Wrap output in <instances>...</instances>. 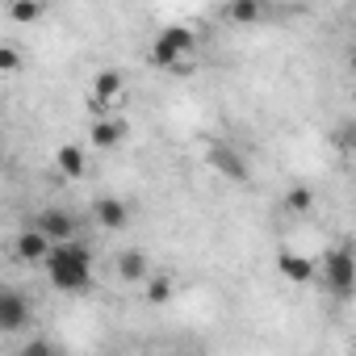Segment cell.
Instances as JSON below:
<instances>
[{"label":"cell","instance_id":"2e32d148","mask_svg":"<svg viewBox=\"0 0 356 356\" xmlns=\"http://www.w3.org/2000/svg\"><path fill=\"white\" fill-rule=\"evenodd\" d=\"M172 298V277H151V285H147V302H168Z\"/></svg>","mask_w":356,"mask_h":356},{"label":"cell","instance_id":"52a82bcc","mask_svg":"<svg viewBox=\"0 0 356 356\" xmlns=\"http://www.w3.org/2000/svg\"><path fill=\"white\" fill-rule=\"evenodd\" d=\"M210 163H214V168H218V172L227 176V181H239V185L248 181V176H252V168H248V159H243V155H239L235 147H214V155H210Z\"/></svg>","mask_w":356,"mask_h":356},{"label":"cell","instance_id":"9c48e42d","mask_svg":"<svg viewBox=\"0 0 356 356\" xmlns=\"http://www.w3.org/2000/svg\"><path fill=\"white\" fill-rule=\"evenodd\" d=\"M277 268H281L285 281H298V285H306V281L318 273L314 260H310V256H298V252H281V256H277Z\"/></svg>","mask_w":356,"mask_h":356},{"label":"cell","instance_id":"5bb4252c","mask_svg":"<svg viewBox=\"0 0 356 356\" xmlns=\"http://www.w3.org/2000/svg\"><path fill=\"white\" fill-rule=\"evenodd\" d=\"M55 163H59V172L63 176H84V151L80 147H59V155H55Z\"/></svg>","mask_w":356,"mask_h":356},{"label":"cell","instance_id":"ba28073f","mask_svg":"<svg viewBox=\"0 0 356 356\" xmlns=\"http://www.w3.org/2000/svg\"><path fill=\"white\" fill-rule=\"evenodd\" d=\"M92 214H97V222H101L105 231H122V227L130 222V210H126V202H122V197H97Z\"/></svg>","mask_w":356,"mask_h":356},{"label":"cell","instance_id":"3957f363","mask_svg":"<svg viewBox=\"0 0 356 356\" xmlns=\"http://www.w3.org/2000/svg\"><path fill=\"white\" fill-rule=\"evenodd\" d=\"M323 285L331 298H352L356 293V256L348 248H331L323 256Z\"/></svg>","mask_w":356,"mask_h":356},{"label":"cell","instance_id":"ac0fdd59","mask_svg":"<svg viewBox=\"0 0 356 356\" xmlns=\"http://www.w3.org/2000/svg\"><path fill=\"white\" fill-rule=\"evenodd\" d=\"M17 356H59V352H55V343H51V339H26Z\"/></svg>","mask_w":356,"mask_h":356},{"label":"cell","instance_id":"5b68a950","mask_svg":"<svg viewBox=\"0 0 356 356\" xmlns=\"http://www.w3.org/2000/svg\"><path fill=\"white\" fill-rule=\"evenodd\" d=\"M30 323V302L17 289H0V331H22Z\"/></svg>","mask_w":356,"mask_h":356},{"label":"cell","instance_id":"8fae6325","mask_svg":"<svg viewBox=\"0 0 356 356\" xmlns=\"http://www.w3.org/2000/svg\"><path fill=\"white\" fill-rule=\"evenodd\" d=\"M113 264H118V277H122V281H143V277H147V268H151V264H147V256H143V252H134V248H126Z\"/></svg>","mask_w":356,"mask_h":356},{"label":"cell","instance_id":"d6986e66","mask_svg":"<svg viewBox=\"0 0 356 356\" xmlns=\"http://www.w3.org/2000/svg\"><path fill=\"white\" fill-rule=\"evenodd\" d=\"M22 67V55L13 42H0V72H17Z\"/></svg>","mask_w":356,"mask_h":356},{"label":"cell","instance_id":"9a60e30c","mask_svg":"<svg viewBox=\"0 0 356 356\" xmlns=\"http://www.w3.org/2000/svg\"><path fill=\"white\" fill-rule=\"evenodd\" d=\"M310 206H314V189H306V185L285 189V210L289 214H310Z\"/></svg>","mask_w":356,"mask_h":356},{"label":"cell","instance_id":"277c9868","mask_svg":"<svg viewBox=\"0 0 356 356\" xmlns=\"http://www.w3.org/2000/svg\"><path fill=\"white\" fill-rule=\"evenodd\" d=\"M34 231H38V235H47V239L59 248V243H72V239H80V218H76L72 210H59V206H51V210L34 214Z\"/></svg>","mask_w":356,"mask_h":356},{"label":"cell","instance_id":"e0dca14e","mask_svg":"<svg viewBox=\"0 0 356 356\" xmlns=\"http://www.w3.org/2000/svg\"><path fill=\"white\" fill-rule=\"evenodd\" d=\"M9 17H13V22H38V17H42V5L17 0V5H9Z\"/></svg>","mask_w":356,"mask_h":356},{"label":"cell","instance_id":"7a4b0ae2","mask_svg":"<svg viewBox=\"0 0 356 356\" xmlns=\"http://www.w3.org/2000/svg\"><path fill=\"white\" fill-rule=\"evenodd\" d=\"M197 47V34L189 26H168L155 34V47H151V63L163 67V72H176Z\"/></svg>","mask_w":356,"mask_h":356},{"label":"cell","instance_id":"30bf717a","mask_svg":"<svg viewBox=\"0 0 356 356\" xmlns=\"http://www.w3.org/2000/svg\"><path fill=\"white\" fill-rule=\"evenodd\" d=\"M88 134H92V143H97V147H118V143H122V134H126V122H118V118H97Z\"/></svg>","mask_w":356,"mask_h":356},{"label":"cell","instance_id":"ffe728a7","mask_svg":"<svg viewBox=\"0 0 356 356\" xmlns=\"http://www.w3.org/2000/svg\"><path fill=\"white\" fill-rule=\"evenodd\" d=\"M172 356H189V352H172Z\"/></svg>","mask_w":356,"mask_h":356},{"label":"cell","instance_id":"4fadbf2b","mask_svg":"<svg viewBox=\"0 0 356 356\" xmlns=\"http://www.w3.org/2000/svg\"><path fill=\"white\" fill-rule=\"evenodd\" d=\"M222 17H227V22H239V26H243V22H260V17H264V5H256V0H235V5L222 9Z\"/></svg>","mask_w":356,"mask_h":356},{"label":"cell","instance_id":"7c38bea8","mask_svg":"<svg viewBox=\"0 0 356 356\" xmlns=\"http://www.w3.org/2000/svg\"><path fill=\"white\" fill-rule=\"evenodd\" d=\"M118 92H122V76H118V72H101V76L92 80V101H97V105L109 109V105L118 101Z\"/></svg>","mask_w":356,"mask_h":356},{"label":"cell","instance_id":"6da1fadb","mask_svg":"<svg viewBox=\"0 0 356 356\" xmlns=\"http://www.w3.org/2000/svg\"><path fill=\"white\" fill-rule=\"evenodd\" d=\"M47 277L59 293H80L92 285V252L88 243L72 239V243H59L47 260Z\"/></svg>","mask_w":356,"mask_h":356},{"label":"cell","instance_id":"8992f818","mask_svg":"<svg viewBox=\"0 0 356 356\" xmlns=\"http://www.w3.org/2000/svg\"><path fill=\"white\" fill-rule=\"evenodd\" d=\"M51 252H55V243H51L47 235H38L34 227L17 235V256H22L26 264H47V260H51Z\"/></svg>","mask_w":356,"mask_h":356}]
</instances>
